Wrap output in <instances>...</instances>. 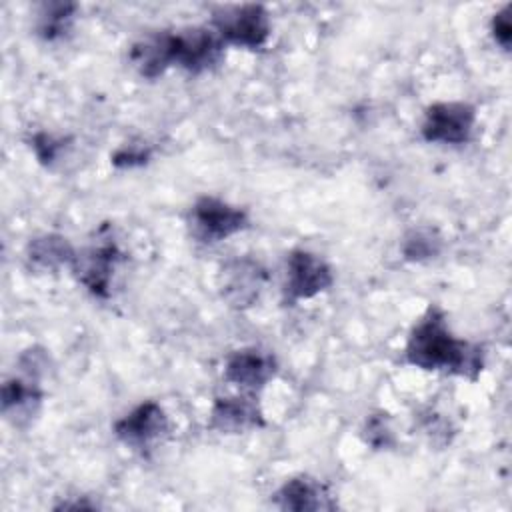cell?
<instances>
[{"label":"cell","instance_id":"3","mask_svg":"<svg viewBox=\"0 0 512 512\" xmlns=\"http://www.w3.org/2000/svg\"><path fill=\"white\" fill-rule=\"evenodd\" d=\"M212 24L214 32L222 38V42L234 46L260 48L270 36L268 12L258 4L224 8L214 14Z\"/></svg>","mask_w":512,"mask_h":512},{"label":"cell","instance_id":"18","mask_svg":"<svg viewBox=\"0 0 512 512\" xmlns=\"http://www.w3.org/2000/svg\"><path fill=\"white\" fill-rule=\"evenodd\" d=\"M32 146H34V152L36 156L42 160V162H52L56 158V152L60 150V142H56L52 136L48 134H36L32 138Z\"/></svg>","mask_w":512,"mask_h":512},{"label":"cell","instance_id":"14","mask_svg":"<svg viewBox=\"0 0 512 512\" xmlns=\"http://www.w3.org/2000/svg\"><path fill=\"white\" fill-rule=\"evenodd\" d=\"M74 256L76 254H74L72 246L66 242V238L56 236V234L38 236L28 246V260L32 262V266L40 268V270H48V272H52L64 264H72Z\"/></svg>","mask_w":512,"mask_h":512},{"label":"cell","instance_id":"11","mask_svg":"<svg viewBox=\"0 0 512 512\" xmlns=\"http://www.w3.org/2000/svg\"><path fill=\"white\" fill-rule=\"evenodd\" d=\"M326 488L308 476H296L288 480L276 494V502L282 510H322L332 508Z\"/></svg>","mask_w":512,"mask_h":512},{"label":"cell","instance_id":"10","mask_svg":"<svg viewBox=\"0 0 512 512\" xmlns=\"http://www.w3.org/2000/svg\"><path fill=\"white\" fill-rule=\"evenodd\" d=\"M262 424V412L248 398H220L210 412V428L226 434H238Z\"/></svg>","mask_w":512,"mask_h":512},{"label":"cell","instance_id":"15","mask_svg":"<svg viewBox=\"0 0 512 512\" xmlns=\"http://www.w3.org/2000/svg\"><path fill=\"white\" fill-rule=\"evenodd\" d=\"M440 236L430 228L412 230L402 244V252L408 260H426L434 258L440 252Z\"/></svg>","mask_w":512,"mask_h":512},{"label":"cell","instance_id":"19","mask_svg":"<svg viewBox=\"0 0 512 512\" xmlns=\"http://www.w3.org/2000/svg\"><path fill=\"white\" fill-rule=\"evenodd\" d=\"M148 158V152L144 150H128V148H122L116 156H114V164L116 166H134V164H144Z\"/></svg>","mask_w":512,"mask_h":512},{"label":"cell","instance_id":"16","mask_svg":"<svg viewBox=\"0 0 512 512\" xmlns=\"http://www.w3.org/2000/svg\"><path fill=\"white\" fill-rule=\"evenodd\" d=\"M74 4H52L46 8V14L40 22V32L44 38L54 40L56 36H62L68 30V24L72 20Z\"/></svg>","mask_w":512,"mask_h":512},{"label":"cell","instance_id":"7","mask_svg":"<svg viewBox=\"0 0 512 512\" xmlns=\"http://www.w3.org/2000/svg\"><path fill=\"white\" fill-rule=\"evenodd\" d=\"M118 248L114 244H100L74 256V272L78 280L96 296H106L110 276L118 260Z\"/></svg>","mask_w":512,"mask_h":512},{"label":"cell","instance_id":"4","mask_svg":"<svg viewBox=\"0 0 512 512\" xmlns=\"http://www.w3.org/2000/svg\"><path fill=\"white\" fill-rule=\"evenodd\" d=\"M188 226L200 242H220L246 226V214L218 198L204 196L192 206Z\"/></svg>","mask_w":512,"mask_h":512},{"label":"cell","instance_id":"8","mask_svg":"<svg viewBox=\"0 0 512 512\" xmlns=\"http://www.w3.org/2000/svg\"><path fill=\"white\" fill-rule=\"evenodd\" d=\"M168 426L166 414L156 402H144L114 424L116 436L132 446H144L158 438Z\"/></svg>","mask_w":512,"mask_h":512},{"label":"cell","instance_id":"6","mask_svg":"<svg viewBox=\"0 0 512 512\" xmlns=\"http://www.w3.org/2000/svg\"><path fill=\"white\" fill-rule=\"evenodd\" d=\"M476 112L464 102H438L426 110L422 136L428 142L462 144L470 138Z\"/></svg>","mask_w":512,"mask_h":512},{"label":"cell","instance_id":"17","mask_svg":"<svg viewBox=\"0 0 512 512\" xmlns=\"http://www.w3.org/2000/svg\"><path fill=\"white\" fill-rule=\"evenodd\" d=\"M492 32H494L496 42H498L504 50H508V48H510V32H512L510 18H508V6H506L502 12L494 14V18H492Z\"/></svg>","mask_w":512,"mask_h":512},{"label":"cell","instance_id":"12","mask_svg":"<svg viewBox=\"0 0 512 512\" xmlns=\"http://www.w3.org/2000/svg\"><path fill=\"white\" fill-rule=\"evenodd\" d=\"M224 278V296L234 306H246L258 296L264 274L258 264L250 260H236L232 266L226 268Z\"/></svg>","mask_w":512,"mask_h":512},{"label":"cell","instance_id":"5","mask_svg":"<svg viewBox=\"0 0 512 512\" xmlns=\"http://www.w3.org/2000/svg\"><path fill=\"white\" fill-rule=\"evenodd\" d=\"M334 282L330 266L312 252L296 250L290 254L286 264V284L284 296L286 302L294 304L298 300L312 298L328 290Z\"/></svg>","mask_w":512,"mask_h":512},{"label":"cell","instance_id":"1","mask_svg":"<svg viewBox=\"0 0 512 512\" xmlns=\"http://www.w3.org/2000/svg\"><path fill=\"white\" fill-rule=\"evenodd\" d=\"M406 360L424 370H450L464 376H474L482 366L480 352L452 336L444 312L436 306L428 308L414 326L406 344Z\"/></svg>","mask_w":512,"mask_h":512},{"label":"cell","instance_id":"2","mask_svg":"<svg viewBox=\"0 0 512 512\" xmlns=\"http://www.w3.org/2000/svg\"><path fill=\"white\" fill-rule=\"evenodd\" d=\"M222 48L224 42L214 30L190 28L140 42L138 64L150 78L162 74L170 64H178L190 72H202L222 58Z\"/></svg>","mask_w":512,"mask_h":512},{"label":"cell","instance_id":"13","mask_svg":"<svg viewBox=\"0 0 512 512\" xmlns=\"http://www.w3.org/2000/svg\"><path fill=\"white\" fill-rule=\"evenodd\" d=\"M40 400L42 392L32 378H12L2 388V410L6 416H14L16 420L32 416Z\"/></svg>","mask_w":512,"mask_h":512},{"label":"cell","instance_id":"9","mask_svg":"<svg viewBox=\"0 0 512 512\" xmlns=\"http://www.w3.org/2000/svg\"><path fill=\"white\" fill-rule=\"evenodd\" d=\"M274 372H276L274 358L256 348L232 352L224 368L226 378L244 388H262L274 376Z\"/></svg>","mask_w":512,"mask_h":512}]
</instances>
